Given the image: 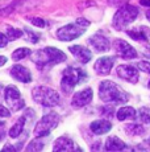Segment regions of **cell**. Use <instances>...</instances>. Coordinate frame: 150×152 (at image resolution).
<instances>
[{
  "label": "cell",
  "mask_w": 150,
  "mask_h": 152,
  "mask_svg": "<svg viewBox=\"0 0 150 152\" xmlns=\"http://www.w3.org/2000/svg\"><path fill=\"white\" fill-rule=\"evenodd\" d=\"M30 60L36 65H38V68H44V66H53L66 61V54L57 48L48 46V48H44L41 50L32 53Z\"/></svg>",
  "instance_id": "1"
},
{
  "label": "cell",
  "mask_w": 150,
  "mask_h": 152,
  "mask_svg": "<svg viewBox=\"0 0 150 152\" xmlns=\"http://www.w3.org/2000/svg\"><path fill=\"white\" fill-rule=\"evenodd\" d=\"M99 97L104 102H112V103H125L129 99L128 94L120 89L119 85L112 81H103L99 87Z\"/></svg>",
  "instance_id": "2"
},
{
  "label": "cell",
  "mask_w": 150,
  "mask_h": 152,
  "mask_svg": "<svg viewBox=\"0 0 150 152\" xmlns=\"http://www.w3.org/2000/svg\"><path fill=\"white\" fill-rule=\"evenodd\" d=\"M86 80H87V74H86V72L83 69L69 66V68L63 70L62 80H61V87H62V90L66 94H69L78 83L84 82Z\"/></svg>",
  "instance_id": "3"
},
{
  "label": "cell",
  "mask_w": 150,
  "mask_h": 152,
  "mask_svg": "<svg viewBox=\"0 0 150 152\" xmlns=\"http://www.w3.org/2000/svg\"><path fill=\"white\" fill-rule=\"evenodd\" d=\"M32 97L37 102V103L42 104L45 107H54L59 104V94L56 90L50 89L46 86H37L32 91Z\"/></svg>",
  "instance_id": "4"
},
{
  "label": "cell",
  "mask_w": 150,
  "mask_h": 152,
  "mask_svg": "<svg viewBox=\"0 0 150 152\" xmlns=\"http://www.w3.org/2000/svg\"><path fill=\"white\" fill-rule=\"evenodd\" d=\"M138 15V10L131 4H126L124 7H121L113 16V27L117 31H121L129 25L131 23H133Z\"/></svg>",
  "instance_id": "5"
},
{
  "label": "cell",
  "mask_w": 150,
  "mask_h": 152,
  "mask_svg": "<svg viewBox=\"0 0 150 152\" xmlns=\"http://www.w3.org/2000/svg\"><path fill=\"white\" fill-rule=\"evenodd\" d=\"M59 123V115L54 111H50V113L45 114L42 116V119L36 124L34 127V135L37 138H42V136H48L49 134L51 132L53 128H56Z\"/></svg>",
  "instance_id": "6"
},
{
  "label": "cell",
  "mask_w": 150,
  "mask_h": 152,
  "mask_svg": "<svg viewBox=\"0 0 150 152\" xmlns=\"http://www.w3.org/2000/svg\"><path fill=\"white\" fill-rule=\"evenodd\" d=\"M4 98H5V102H7L8 107H9L12 111H19V110L24 109L25 102H24V99L21 98L20 91L16 89L15 86L5 87Z\"/></svg>",
  "instance_id": "7"
},
{
  "label": "cell",
  "mask_w": 150,
  "mask_h": 152,
  "mask_svg": "<svg viewBox=\"0 0 150 152\" xmlns=\"http://www.w3.org/2000/svg\"><path fill=\"white\" fill-rule=\"evenodd\" d=\"M83 33H84V27L82 28L76 23V24H67L61 29H58L57 37H58V40H61V41H71V40L78 39Z\"/></svg>",
  "instance_id": "8"
},
{
  "label": "cell",
  "mask_w": 150,
  "mask_h": 152,
  "mask_svg": "<svg viewBox=\"0 0 150 152\" xmlns=\"http://www.w3.org/2000/svg\"><path fill=\"white\" fill-rule=\"evenodd\" d=\"M115 49H116L117 54L120 56L124 60H133V58L137 57V52L133 46H131L126 41L124 40H116L113 42Z\"/></svg>",
  "instance_id": "9"
},
{
  "label": "cell",
  "mask_w": 150,
  "mask_h": 152,
  "mask_svg": "<svg viewBox=\"0 0 150 152\" xmlns=\"http://www.w3.org/2000/svg\"><path fill=\"white\" fill-rule=\"evenodd\" d=\"M117 75L123 80L128 81L131 83L138 82V70L132 65H120L117 66Z\"/></svg>",
  "instance_id": "10"
},
{
  "label": "cell",
  "mask_w": 150,
  "mask_h": 152,
  "mask_svg": "<svg viewBox=\"0 0 150 152\" xmlns=\"http://www.w3.org/2000/svg\"><path fill=\"white\" fill-rule=\"evenodd\" d=\"M92 95H94L92 89L91 87H87V89L82 90V91L75 93L73 97V101H71V104L74 107H83L92 101Z\"/></svg>",
  "instance_id": "11"
},
{
  "label": "cell",
  "mask_w": 150,
  "mask_h": 152,
  "mask_svg": "<svg viewBox=\"0 0 150 152\" xmlns=\"http://www.w3.org/2000/svg\"><path fill=\"white\" fill-rule=\"evenodd\" d=\"M11 75H12L15 80L20 81L22 83H28L32 81V74L25 66L22 65H13L11 69Z\"/></svg>",
  "instance_id": "12"
},
{
  "label": "cell",
  "mask_w": 150,
  "mask_h": 152,
  "mask_svg": "<svg viewBox=\"0 0 150 152\" xmlns=\"http://www.w3.org/2000/svg\"><path fill=\"white\" fill-rule=\"evenodd\" d=\"M115 64V58L113 57H102L95 62V72L97 74H103V75H107L109 72H111L112 66Z\"/></svg>",
  "instance_id": "13"
},
{
  "label": "cell",
  "mask_w": 150,
  "mask_h": 152,
  "mask_svg": "<svg viewBox=\"0 0 150 152\" xmlns=\"http://www.w3.org/2000/svg\"><path fill=\"white\" fill-rule=\"evenodd\" d=\"M69 49H70V52L74 54V57L82 64H87L88 61L92 58L91 52L88 50L87 48L82 46V45H73V46H70Z\"/></svg>",
  "instance_id": "14"
},
{
  "label": "cell",
  "mask_w": 150,
  "mask_h": 152,
  "mask_svg": "<svg viewBox=\"0 0 150 152\" xmlns=\"http://www.w3.org/2000/svg\"><path fill=\"white\" fill-rule=\"evenodd\" d=\"M88 42H90L97 52H107V50H109V48H111V44H109L108 39L100 33L94 34V36L88 40Z\"/></svg>",
  "instance_id": "15"
},
{
  "label": "cell",
  "mask_w": 150,
  "mask_h": 152,
  "mask_svg": "<svg viewBox=\"0 0 150 152\" xmlns=\"http://www.w3.org/2000/svg\"><path fill=\"white\" fill-rule=\"evenodd\" d=\"M54 151H80V148L67 138H58L53 145Z\"/></svg>",
  "instance_id": "16"
},
{
  "label": "cell",
  "mask_w": 150,
  "mask_h": 152,
  "mask_svg": "<svg viewBox=\"0 0 150 152\" xmlns=\"http://www.w3.org/2000/svg\"><path fill=\"white\" fill-rule=\"evenodd\" d=\"M90 128L96 135H103V134H107L112 128V123L107 119H97V121L92 122L90 124Z\"/></svg>",
  "instance_id": "17"
},
{
  "label": "cell",
  "mask_w": 150,
  "mask_h": 152,
  "mask_svg": "<svg viewBox=\"0 0 150 152\" xmlns=\"http://www.w3.org/2000/svg\"><path fill=\"white\" fill-rule=\"evenodd\" d=\"M104 150L105 151H123V150H128V145L124 142H121L119 138H116V136H111V138L107 139Z\"/></svg>",
  "instance_id": "18"
},
{
  "label": "cell",
  "mask_w": 150,
  "mask_h": 152,
  "mask_svg": "<svg viewBox=\"0 0 150 152\" xmlns=\"http://www.w3.org/2000/svg\"><path fill=\"white\" fill-rule=\"evenodd\" d=\"M136 110L133 107H121L117 111V119L119 121H126V119H136Z\"/></svg>",
  "instance_id": "19"
},
{
  "label": "cell",
  "mask_w": 150,
  "mask_h": 152,
  "mask_svg": "<svg viewBox=\"0 0 150 152\" xmlns=\"http://www.w3.org/2000/svg\"><path fill=\"white\" fill-rule=\"evenodd\" d=\"M24 124H25V116H21V118H19V121L11 127V130H9L11 138H17V136L22 132V130H24Z\"/></svg>",
  "instance_id": "20"
},
{
  "label": "cell",
  "mask_w": 150,
  "mask_h": 152,
  "mask_svg": "<svg viewBox=\"0 0 150 152\" xmlns=\"http://www.w3.org/2000/svg\"><path fill=\"white\" fill-rule=\"evenodd\" d=\"M30 53H32L30 49H28V48H19V49H16V50L12 53V60L13 61L22 60V58H25L27 56H29Z\"/></svg>",
  "instance_id": "21"
},
{
  "label": "cell",
  "mask_w": 150,
  "mask_h": 152,
  "mask_svg": "<svg viewBox=\"0 0 150 152\" xmlns=\"http://www.w3.org/2000/svg\"><path fill=\"white\" fill-rule=\"evenodd\" d=\"M22 36V32L20 29H16V28H12V27H8L7 28V37L9 41H13L16 39H20Z\"/></svg>",
  "instance_id": "22"
},
{
  "label": "cell",
  "mask_w": 150,
  "mask_h": 152,
  "mask_svg": "<svg viewBox=\"0 0 150 152\" xmlns=\"http://www.w3.org/2000/svg\"><path fill=\"white\" fill-rule=\"evenodd\" d=\"M138 118L144 123H150V109L148 107H141L138 111Z\"/></svg>",
  "instance_id": "23"
},
{
  "label": "cell",
  "mask_w": 150,
  "mask_h": 152,
  "mask_svg": "<svg viewBox=\"0 0 150 152\" xmlns=\"http://www.w3.org/2000/svg\"><path fill=\"white\" fill-rule=\"evenodd\" d=\"M126 132L129 135H141L144 134V128L138 124H131V126H126Z\"/></svg>",
  "instance_id": "24"
},
{
  "label": "cell",
  "mask_w": 150,
  "mask_h": 152,
  "mask_svg": "<svg viewBox=\"0 0 150 152\" xmlns=\"http://www.w3.org/2000/svg\"><path fill=\"white\" fill-rule=\"evenodd\" d=\"M129 37H132L133 40H137V41H146L148 37L144 32H138V31H129L128 32Z\"/></svg>",
  "instance_id": "25"
},
{
  "label": "cell",
  "mask_w": 150,
  "mask_h": 152,
  "mask_svg": "<svg viewBox=\"0 0 150 152\" xmlns=\"http://www.w3.org/2000/svg\"><path fill=\"white\" fill-rule=\"evenodd\" d=\"M44 148V143H41L40 140H32V143H29L27 147L28 151H41Z\"/></svg>",
  "instance_id": "26"
},
{
  "label": "cell",
  "mask_w": 150,
  "mask_h": 152,
  "mask_svg": "<svg viewBox=\"0 0 150 152\" xmlns=\"http://www.w3.org/2000/svg\"><path fill=\"white\" fill-rule=\"evenodd\" d=\"M25 32H27V33H28V39H29V40H30V41L33 42V44H36V42L40 40V34H37L36 32L30 31L29 28H25Z\"/></svg>",
  "instance_id": "27"
},
{
  "label": "cell",
  "mask_w": 150,
  "mask_h": 152,
  "mask_svg": "<svg viewBox=\"0 0 150 152\" xmlns=\"http://www.w3.org/2000/svg\"><path fill=\"white\" fill-rule=\"evenodd\" d=\"M137 68L140 70H142V72L148 73L150 74V62H146V61H141V62L137 64Z\"/></svg>",
  "instance_id": "28"
},
{
  "label": "cell",
  "mask_w": 150,
  "mask_h": 152,
  "mask_svg": "<svg viewBox=\"0 0 150 152\" xmlns=\"http://www.w3.org/2000/svg\"><path fill=\"white\" fill-rule=\"evenodd\" d=\"M30 21H32V24L36 25V27H40V28H45V27H46V24H45L44 20H42V19H38V17H33Z\"/></svg>",
  "instance_id": "29"
},
{
  "label": "cell",
  "mask_w": 150,
  "mask_h": 152,
  "mask_svg": "<svg viewBox=\"0 0 150 152\" xmlns=\"http://www.w3.org/2000/svg\"><path fill=\"white\" fill-rule=\"evenodd\" d=\"M9 115H11L9 110L5 109L4 106H1V104H0V118H8Z\"/></svg>",
  "instance_id": "30"
},
{
  "label": "cell",
  "mask_w": 150,
  "mask_h": 152,
  "mask_svg": "<svg viewBox=\"0 0 150 152\" xmlns=\"http://www.w3.org/2000/svg\"><path fill=\"white\" fill-rule=\"evenodd\" d=\"M8 41H9V40H8V37L5 36V34L0 33V48H4V46L7 45Z\"/></svg>",
  "instance_id": "31"
},
{
  "label": "cell",
  "mask_w": 150,
  "mask_h": 152,
  "mask_svg": "<svg viewBox=\"0 0 150 152\" xmlns=\"http://www.w3.org/2000/svg\"><path fill=\"white\" fill-rule=\"evenodd\" d=\"M76 23L80 25V27H84V28L90 25V23H88L87 20H84V19H78V20H76Z\"/></svg>",
  "instance_id": "32"
},
{
  "label": "cell",
  "mask_w": 150,
  "mask_h": 152,
  "mask_svg": "<svg viewBox=\"0 0 150 152\" xmlns=\"http://www.w3.org/2000/svg\"><path fill=\"white\" fill-rule=\"evenodd\" d=\"M3 151H17V147H13V145H11V144H5Z\"/></svg>",
  "instance_id": "33"
},
{
  "label": "cell",
  "mask_w": 150,
  "mask_h": 152,
  "mask_svg": "<svg viewBox=\"0 0 150 152\" xmlns=\"http://www.w3.org/2000/svg\"><path fill=\"white\" fill-rule=\"evenodd\" d=\"M142 54L145 56V57H149V58H150V46H148L146 49H144V50H142Z\"/></svg>",
  "instance_id": "34"
},
{
  "label": "cell",
  "mask_w": 150,
  "mask_h": 152,
  "mask_svg": "<svg viewBox=\"0 0 150 152\" xmlns=\"http://www.w3.org/2000/svg\"><path fill=\"white\" fill-rule=\"evenodd\" d=\"M5 62H7V58H5L4 56H0V66H3Z\"/></svg>",
  "instance_id": "35"
},
{
  "label": "cell",
  "mask_w": 150,
  "mask_h": 152,
  "mask_svg": "<svg viewBox=\"0 0 150 152\" xmlns=\"http://www.w3.org/2000/svg\"><path fill=\"white\" fill-rule=\"evenodd\" d=\"M141 4L145 7H150V0H141Z\"/></svg>",
  "instance_id": "36"
},
{
  "label": "cell",
  "mask_w": 150,
  "mask_h": 152,
  "mask_svg": "<svg viewBox=\"0 0 150 152\" xmlns=\"http://www.w3.org/2000/svg\"><path fill=\"white\" fill-rule=\"evenodd\" d=\"M3 138H4V131H1V130H0V140H1Z\"/></svg>",
  "instance_id": "37"
},
{
  "label": "cell",
  "mask_w": 150,
  "mask_h": 152,
  "mask_svg": "<svg viewBox=\"0 0 150 152\" xmlns=\"http://www.w3.org/2000/svg\"><path fill=\"white\" fill-rule=\"evenodd\" d=\"M146 17H148V20L150 21V11H149V12H146Z\"/></svg>",
  "instance_id": "38"
},
{
  "label": "cell",
  "mask_w": 150,
  "mask_h": 152,
  "mask_svg": "<svg viewBox=\"0 0 150 152\" xmlns=\"http://www.w3.org/2000/svg\"><path fill=\"white\" fill-rule=\"evenodd\" d=\"M1 126H4V123H3V122H0V127H1Z\"/></svg>",
  "instance_id": "39"
},
{
  "label": "cell",
  "mask_w": 150,
  "mask_h": 152,
  "mask_svg": "<svg viewBox=\"0 0 150 152\" xmlns=\"http://www.w3.org/2000/svg\"><path fill=\"white\" fill-rule=\"evenodd\" d=\"M0 93H1V86H0Z\"/></svg>",
  "instance_id": "40"
},
{
  "label": "cell",
  "mask_w": 150,
  "mask_h": 152,
  "mask_svg": "<svg viewBox=\"0 0 150 152\" xmlns=\"http://www.w3.org/2000/svg\"><path fill=\"white\" fill-rule=\"evenodd\" d=\"M149 89H150V82H149Z\"/></svg>",
  "instance_id": "41"
}]
</instances>
